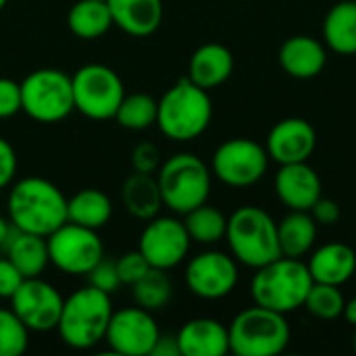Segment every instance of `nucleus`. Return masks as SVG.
I'll return each instance as SVG.
<instances>
[{"label": "nucleus", "mask_w": 356, "mask_h": 356, "mask_svg": "<svg viewBox=\"0 0 356 356\" xmlns=\"http://www.w3.org/2000/svg\"><path fill=\"white\" fill-rule=\"evenodd\" d=\"M159 336L161 330L152 313L136 305L113 311V317L104 334V342L115 355L150 356Z\"/></svg>", "instance_id": "obj_12"}, {"label": "nucleus", "mask_w": 356, "mask_h": 356, "mask_svg": "<svg viewBox=\"0 0 356 356\" xmlns=\"http://www.w3.org/2000/svg\"><path fill=\"white\" fill-rule=\"evenodd\" d=\"M181 356H223L229 353L227 327L211 317H198L184 323L177 332Z\"/></svg>", "instance_id": "obj_19"}, {"label": "nucleus", "mask_w": 356, "mask_h": 356, "mask_svg": "<svg viewBox=\"0 0 356 356\" xmlns=\"http://www.w3.org/2000/svg\"><path fill=\"white\" fill-rule=\"evenodd\" d=\"M131 296L134 302L150 313H156L165 309L171 302L173 296V284L163 269L150 267L134 286H131Z\"/></svg>", "instance_id": "obj_30"}, {"label": "nucleus", "mask_w": 356, "mask_h": 356, "mask_svg": "<svg viewBox=\"0 0 356 356\" xmlns=\"http://www.w3.org/2000/svg\"><path fill=\"white\" fill-rule=\"evenodd\" d=\"M269 161L267 148L259 142L250 138H232L215 150L211 171L229 188H248L265 177Z\"/></svg>", "instance_id": "obj_11"}, {"label": "nucleus", "mask_w": 356, "mask_h": 356, "mask_svg": "<svg viewBox=\"0 0 356 356\" xmlns=\"http://www.w3.org/2000/svg\"><path fill=\"white\" fill-rule=\"evenodd\" d=\"M29 344V330L13 309H0V356H21Z\"/></svg>", "instance_id": "obj_33"}, {"label": "nucleus", "mask_w": 356, "mask_h": 356, "mask_svg": "<svg viewBox=\"0 0 356 356\" xmlns=\"http://www.w3.org/2000/svg\"><path fill=\"white\" fill-rule=\"evenodd\" d=\"M65 298L42 277H27L10 298V309L29 332L56 330Z\"/></svg>", "instance_id": "obj_15"}, {"label": "nucleus", "mask_w": 356, "mask_h": 356, "mask_svg": "<svg viewBox=\"0 0 356 356\" xmlns=\"http://www.w3.org/2000/svg\"><path fill=\"white\" fill-rule=\"evenodd\" d=\"M307 267H309L313 282L342 288L356 273L355 248L344 242H330L311 254Z\"/></svg>", "instance_id": "obj_20"}, {"label": "nucleus", "mask_w": 356, "mask_h": 356, "mask_svg": "<svg viewBox=\"0 0 356 356\" xmlns=\"http://www.w3.org/2000/svg\"><path fill=\"white\" fill-rule=\"evenodd\" d=\"M50 263L69 275H88L90 269L104 259V246L96 229L65 221L48 238Z\"/></svg>", "instance_id": "obj_10"}, {"label": "nucleus", "mask_w": 356, "mask_h": 356, "mask_svg": "<svg viewBox=\"0 0 356 356\" xmlns=\"http://www.w3.org/2000/svg\"><path fill=\"white\" fill-rule=\"evenodd\" d=\"M113 217V202L111 198L96 190L86 188L67 198V221L77 223L88 229H102Z\"/></svg>", "instance_id": "obj_27"}, {"label": "nucleus", "mask_w": 356, "mask_h": 356, "mask_svg": "<svg viewBox=\"0 0 356 356\" xmlns=\"http://www.w3.org/2000/svg\"><path fill=\"white\" fill-rule=\"evenodd\" d=\"M131 167L138 173H156L161 167V152L152 142H140L131 150Z\"/></svg>", "instance_id": "obj_36"}, {"label": "nucleus", "mask_w": 356, "mask_h": 356, "mask_svg": "<svg viewBox=\"0 0 356 356\" xmlns=\"http://www.w3.org/2000/svg\"><path fill=\"white\" fill-rule=\"evenodd\" d=\"M17 173V152L8 140L0 136V190L8 188Z\"/></svg>", "instance_id": "obj_39"}, {"label": "nucleus", "mask_w": 356, "mask_h": 356, "mask_svg": "<svg viewBox=\"0 0 356 356\" xmlns=\"http://www.w3.org/2000/svg\"><path fill=\"white\" fill-rule=\"evenodd\" d=\"M280 65L294 79H313L327 65V46L313 35H292L280 48Z\"/></svg>", "instance_id": "obj_18"}, {"label": "nucleus", "mask_w": 356, "mask_h": 356, "mask_svg": "<svg viewBox=\"0 0 356 356\" xmlns=\"http://www.w3.org/2000/svg\"><path fill=\"white\" fill-rule=\"evenodd\" d=\"M319 173L305 163L280 165L275 173V194L288 211H311V207L323 196Z\"/></svg>", "instance_id": "obj_17"}, {"label": "nucleus", "mask_w": 356, "mask_h": 356, "mask_svg": "<svg viewBox=\"0 0 356 356\" xmlns=\"http://www.w3.org/2000/svg\"><path fill=\"white\" fill-rule=\"evenodd\" d=\"M254 271L257 273L250 282V296L254 305L284 315L305 307L313 277L302 259L280 257Z\"/></svg>", "instance_id": "obj_3"}, {"label": "nucleus", "mask_w": 356, "mask_h": 356, "mask_svg": "<svg viewBox=\"0 0 356 356\" xmlns=\"http://www.w3.org/2000/svg\"><path fill=\"white\" fill-rule=\"evenodd\" d=\"M344 319L353 325V327H356V296L355 298H350V300H346V305H344Z\"/></svg>", "instance_id": "obj_42"}, {"label": "nucleus", "mask_w": 356, "mask_h": 356, "mask_svg": "<svg viewBox=\"0 0 356 356\" xmlns=\"http://www.w3.org/2000/svg\"><path fill=\"white\" fill-rule=\"evenodd\" d=\"M67 25L73 35L81 40H96L104 35L115 23L106 0H77L69 8Z\"/></svg>", "instance_id": "obj_28"}, {"label": "nucleus", "mask_w": 356, "mask_h": 356, "mask_svg": "<svg viewBox=\"0 0 356 356\" xmlns=\"http://www.w3.org/2000/svg\"><path fill=\"white\" fill-rule=\"evenodd\" d=\"M88 284L102 290V292H106V294H113V292H117L119 286H123L121 280H119V273H117V265L113 261H106V259H102L100 263H96L90 269Z\"/></svg>", "instance_id": "obj_35"}, {"label": "nucleus", "mask_w": 356, "mask_h": 356, "mask_svg": "<svg viewBox=\"0 0 356 356\" xmlns=\"http://www.w3.org/2000/svg\"><path fill=\"white\" fill-rule=\"evenodd\" d=\"M225 240L232 257L250 269H259L282 257L277 223L267 211L252 204L240 207L227 217Z\"/></svg>", "instance_id": "obj_5"}, {"label": "nucleus", "mask_w": 356, "mask_h": 356, "mask_svg": "<svg viewBox=\"0 0 356 356\" xmlns=\"http://www.w3.org/2000/svg\"><path fill=\"white\" fill-rule=\"evenodd\" d=\"M190 236L184 221L175 217H152L140 236L138 250L150 267L169 271L184 263L190 250Z\"/></svg>", "instance_id": "obj_13"}, {"label": "nucleus", "mask_w": 356, "mask_h": 356, "mask_svg": "<svg viewBox=\"0 0 356 356\" xmlns=\"http://www.w3.org/2000/svg\"><path fill=\"white\" fill-rule=\"evenodd\" d=\"M156 179L163 207L177 215H186L209 200L213 171L200 156L192 152H177L161 163Z\"/></svg>", "instance_id": "obj_6"}, {"label": "nucleus", "mask_w": 356, "mask_h": 356, "mask_svg": "<svg viewBox=\"0 0 356 356\" xmlns=\"http://www.w3.org/2000/svg\"><path fill=\"white\" fill-rule=\"evenodd\" d=\"M353 348H355V353H356V327H355V336H353Z\"/></svg>", "instance_id": "obj_44"}, {"label": "nucleus", "mask_w": 356, "mask_h": 356, "mask_svg": "<svg viewBox=\"0 0 356 356\" xmlns=\"http://www.w3.org/2000/svg\"><path fill=\"white\" fill-rule=\"evenodd\" d=\"M317 146V131L313 123L302 117H288L275 123L267 136V154L277 165L305 163Z\"/></svg>", "instance_id": "obj_16"}, {"label": "nucleus", "mask_w": 356, "mask_h": 356, "mask_svg": "<svg viewBox=\"0 0 356 356\" xmlns=\"http://www.w3.org/2000/svg\"><path fill=\"white\" fill-rule=\"evenodd\" d=\"M232 73H234V54L227 46L219 42L202 44L190 56L188 77L204 90H213L225 83L232 77Z\"/></svg>", "instance_id": "obj_21"}, {"label": "nucleus", "mask_w": 356, "mask_h": 356, "mask_svg": "<svg viewBox=\"0 0 356 356\" xmlns=\"http://www.w3.org/2000/svg\"><path fill=\"white\" fill-rule=\"evenodd\" d=\"M184 225L188 229V236L192 242L198 244H217L225 238L227 232V217L211 207V204H200L192 209L190 213L184 215Z\"/></svg>", "instance_id": "obj_29"}, {"label": "nucleus", "mask_w": 356, "mask_h": 356, "mask_svg": "<svg viewBox=\"0 0 356 356\" xmlns=\"http://www.w3.org/2000/svg\"><path fill=\"white\" fill-rule=\"evenodd\" d=\"M156 111H159V100H154L150 94L136 92V94L123 96L115 119L125 129L144 131L150 125H156Z\"/></svg>", "instance_id": "obj_31"}, {"label": "nucleus", "mask_w": 356, "mask_h": 356, "mask_svg": "<svg viewBox=\"0 0 356 356\" xmlns=\"http://www.w3.org/2000/svg\"><path fill=\"white\" fill-rule=\"evenodd\" d=\"M4 250H6V259L21 271L25 280L40 277L50 263L48 242L44 236H38V234L13 229Z\"/></svg>", "instance_id": "obj_23"}, {"label": "nucleus", "mask_w": 356, "mask_h": 356, "mask_svg": "<svg viewBox=\"0 0 356 356\" xmlns=\"http://www.w3.org/2000/svg\"><path fill=\"white\" fill-rule=\"evenodd\" d=\"M71 83L77 113L94 121L115 119L125 96V88L117 71L100 63H90L71 75Z\"/></svg>", "instance_id": "obj_9"}, {"label": "nucleus", "mask_w": 356, "mask_h": 356, "mask_svg": "<svg viewBox=\"0 0 356 356\" xmlns=\"http://www.w3.org/2000/svg\"><path fill=\"white\" fill-rule=\"evenodd\" d=\"M150 356H181L177 334H161Z\"/></svg>", "instance_id": "obj_41"}, {"label": "nucleus", "mask_w": 356, "mask_h": 356, "mask_svg": "<svg viewBox=\"0 0 356 356\" xmlns=\"http://www.w3.org/2000/svg\"><path fill=\"white\" fill-rule=\"evenodd\" d=\"M21 111L38 123H58L75 111L71 75L35 69L21 81Z\"/></svg>", "instance_id": "obj_8"}, {"label": "nucleus", "mask_w": 356, "mask_h": 356, "mask_svg": "<svg viewBox=\"0 0 356 356\" xmlns=\"http://www.w3.org/2000/svg\"><path fill=\"white\" fill-rule=\"evenodd\" d=\"M111 317V294L88 284L65 298L56 332L67 346L75 350H88L104 340Z\"/></svg>", "instance_id": "obj_4"}, {"label": "nucleus", "mask_w": 356, "mask_h": 356, "mask_svg": "<svg viewBox=\"0 0 356 356\" xmlns=\"http://www.w3.org/2000/svg\"><path fill=\"white\" fill-rule=\"evenodd\" d=\"M238 261L219 250L196 254L186 267L188 290L204 300H221L238 286Z\"/></svg>", "instance_id": "obj_14"}, {"label": "nucleus", "mask_w": 356, "mask_h": 356, "mask_svg": "<svg viewBox=\"0 0 356 356\" xmlns=\"http://www.w3.org/2000/svg\"><path fill=\"white\" fill-rule=\"evenodd\" d=\"M229 353L238 356H277L290 344V323L284 313L250 307L240 311L227 327Z\"/></svg>", "instance_id": "obj_7"}, {"label": "nucleus", "mask_w": 356, "mask_h": 356, "mask_svg": "<svg viewBox=\"0 0 356 356\" xmlns=\"http://www.w3.org/2000/svg\"><path fill=\"white\" fill-rule=\"evenodd\" d=\"M115 265H117V273H119V280L123 286H134L150 269L148 261L144 259V254L140 250L121 254L119 261H115Z\"/></svg>", "instance_id": "obj_34"}, {"label": "nucleus", "mask_w": 356, "mask_h": 356, "mask_svg": "<svg viewBox=\"0 0 356 356\" xmlns=\"http://www.w3.org/2000/svg\"><path fill=\"white\" fill-rule=\"evenodd\" d=\"M282 257L305 259L317 242V221L309 211H290L277 223Z\"/></svg>", "instance_id": "obj_26"}, {"label": "nucleus", "mask_w": 356, "mask_h": 356, "mask_svg": "<svg viewBox=\"0 0 356 356\" xmlns=\"http://www.w3.org/2000/svg\"><path fill=\"white\" fill-rule=\"evenodd\" d=\"M344 305H346V298H344L340 286L319 284V282H313V286L307 294V300H305V309L313 317L323 319V321H334V319L342 317Z\"/></svg>", "instance_id": "obj_32"}, {"label": "nucleus", "mask_w": 356, "mask_h": 356, "mask_svg": "<svg viewBox=\"0 0 356 356\" xmlns=\"http://www.w3.org/2000/svg\"><path fill=\"white\" fill-rule=\"evenodd\" d=\"M113 23L136 38L152 35L163 23V0H106Z\"/></svg>", "instance_id": "obj_22"}, {"label": "nucleus", "mask_w": 356, "mask_h": 356, "mask_svg": "<svg viewBox=\"0 0 356 356\" xmlns=\"http://www.w3.org/2000/svg\"><path fill=\"white\" fill-rule=\"evenodd\" d=\"M213 119V102L209 90L196 86L190 77H181L159 100L156 125L163 136L175 142L196 140L207 131Z\"/></svg>", "instance_id": "obj_2"}, {"label": "nucleus", "mask_w": 356, "mask_h": 356, "mask_svg": "<svg viewBox=\"0 0 356 356\" xmlns=\"http://www.w3.org/2000/svg\"><path fill=\"white\" fill-rule=\"evenodd\" d=\"M21 111V83L0 77V119H8Z\"/></svg>", "instance_id": "obj_37"}, {"label": "nucleus", "mask_w": 356, "mask_h": 356, "mask_svg": "<svg viewBox=\"0 0 356 356\" xmlns=\"http://www.w3.org/2000/svg\"><path fill=\"white\" fill-rule=\"evenodd\" d=\"M6 2H8V0H0V10H2V8L6 6Z\"/></svg>", "instance_id": "obj_45"}, {"label": "nucleus", "mask_w": 356, "mask_h": 356, "mask_svg": "<svg viewBox=\"0 0 356 356\" xmlns=\"http://www.w3.org/2000/svg\"><path fill=\"white\" fill-rule=\"evenodd\" d=\"M121 200L125 211L136 219L150 221L156 217L163 207V196L154 173H131L121 188Z\"/></svg>", "instance_id": "obj_24"}, {"label": "nucleus", "mask_w": 356, "mask_h": 356, "mask_svg": "<svg viewBox=\"0 0 356 356\" xmlns=\"http://www.w3.org/2000/svg\"><path fill=\"white\" fill-rule=\"evenodd\" d=\"M323 40L336 54H356V0H340L327 10L323 19Z\"/></svg>", "instance_id": "obj_25"}, {"label": "nucleus", "mask_w": 356, "mask_h": 356, "mask_svg": "<svg viewBox=\"0 0 356 356\" xmlns=\"http://www.w3.org/2000/svg\"><path fill=\"white\" fill-rule=\"evenodd\" d=\"M309 213L317 221V225H336L342 217L340 204L334 198H323V196L311 207Z\"/></svg>", "instance_id": "obj_40"}, {"label": "nucleus", "mask_w": 356, "mask_h": 356, "mask_svg": "<svg viewBox=\"0 0 356 356\" xmlns=\"http://www.w3.org/2000/svg\"><path fill=\"white\" fill-rule=\"evenodd\" d=\"M6 207L15 229L44 238L67 221V196L44 177H23L13 184Z\"/></svg>", "instance_id": "obj_1"}, {"label": "nucleus", "mask_w": 356, "mask_h": 356, "mask_svg": "<svg viewBox=\"0 0 356 356\" xmlns=\"http://www.w3.org/2000/svg\"><path fill=\"white\" fill-rule=\"evenodd\" d=\"M13 225H10V221H6L4 217H0V248H4L6 246V242H8V238H10V234H13Z\"/></svg>", "instance_id": "obj_43"}, {"label": "nucleus", "mask_w": 356, "mask_h": 356, "mask_svg": "<svg viewBox=\"0 0 356 356\" xmlns=\"http://www.w3.org/2000/svg\"><path fill=\"white\" fill-rule=\"evenodd\" d=\"M23 280L25 277L21 275V271L8 259H0V298L10 300L13 294L23 284Z\"/></svg>", "instance_id": "obj_38"}]
</instances>
